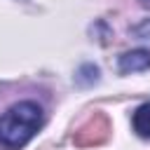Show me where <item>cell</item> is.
Instances as JSON below:
<instances>
[{
    "label": "cell",
    "instance_id": "obj_1",
    "mask_svg": "<svg viewBox=\"0 0 150 150\" xmlns=\"http://www.w3.org/2000/svg\"><path fill=\"white\" fill-rule=\"evenodd\" d=\"M42 127V108L35 101H19L0 115V145L7 150L23 148Z\"/></svg>",
    "mask_w": 150,
    "mask_h": 150
},
{
    "label": "cell",
    "instance_id": "obj_2",
    "mask_svg": "<svg viewBox=\"0 0 150 150\" xmlns=\"http://www.w3.org/2000/svg\"><path fill=\"white\" fill-rule=\"evenodd\" d=\"M117 68L120 73H143L150 68V52L148 49H131V52H124L117 61Z\"/></svg>",
    "mask_w": 150,
    "mask_h": 150
},
{
    "label": "cell",
    "instance_id": "obj_3",
    "mask_svg": "<svg viewBox=\"0 0 150 150\" xmlns=\"http://www.w3.org/2000/svg\"><path fill=\"white\" fill-rule=\"evenodd\" d=\"M131 122H134V131H136L141 138H150V101L136 108Z\"/></svg>",
    "mask_w": 150,
    "mask_h": 150
},
{
    "label": "cell",
    "instance_id": "obj_4",
    "mask_svg": "<svg viewBox=\"0 0 150 150\" xmlns=\"http://www.w3.org/2000/svg\"><path fill=\"white\" fill-rule=\"evenodd\" d=\"M131 35L138 38V40H150V19L141 21L138 26H134V28H131Z\"/></svg>",
    "mask_w": 150,
    "mask_h": 150
},
{
    "label": "cell",
    "instance_id": "obj_5",
    "mask_svg": "<svg viewBox=\"0 0 150 150\" xmlns=\"http://www.w3.org/2000/svg\"><path fill=\"white\" fill-rule=\"evenodd\" d=\"M138 2H141L143 7H148V9H150V0H138Z\"/></svg>",
    "mask_w": 150,
    "mask_h": 150
}]
</instances>
